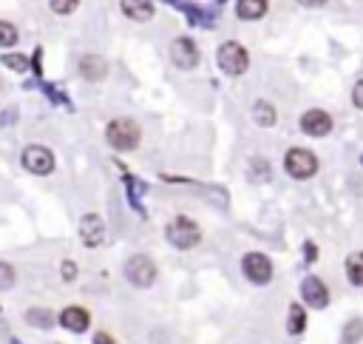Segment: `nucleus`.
<instances>
[{"label": "nucleus", "instance_id": "nucleus-29", "mask_svg": "<svg viewBox=\"0 0 363 344\" xmlns=\"http://www.w3.org/2000/svg\"><path fill=\"white\" fill-rule=\"evenodd\" d=\"M14 117H17V111H14V108H12V111H3V114H0V125L14 123Z\"/></svg>", "mask_w": 363, "mask_h": 344}, {"label": "nucleus", "instance_id": "nucleus-28", "mask_svg": "<svg viewBox=\"0 0 363 344\" xmlns=\"http://www.w3.org/2000/svg\"><path fill=\"white\" fill-rule=\"evenodd\" d=\"M352 100H355V105L363 111V80L355 85V91H352Z\"/></svg>", "mask_w": 363, "mask_h": 344}, {"label": "nucleus", "instance_id": "nucleus-22", "mask_svg": "<svg viewBox=\"0 0 363 344\" xmlns=\"http://www.w3.org/2000/svg\"><path fill=\"white\" fill-rule=\"evenodd\" d=\"M357 338H363V322H360V318H352V322L344 327L341 341H344V344H355Z\"/></svg>", "mask_w": 363, "mask_h": 344}, {"label": "nucleus", "instance_id": "nucleus-21", "mask_svg": "<svg viewBox=\"0 0 363 344\" xmlns=\"http://www.w3.org/2000/svg\"><path fill=\"white\" fill-rule=\"evenodd\" d=\"M26 322H32L37 327H52L54 325V316L48 313V310H43V307H34V310L26 313Z\"/></svg>", "mask_w": 363, "mask_h": 344}, {"label": "nucleus", "instance_id": "nucleus-11", "mask_svg": "<svg viewBox=\"0 0 363 344\" xmlns=\"http://www.w3.org/2000/svg\"><path fill=\"white\" fill-rule=\"evenodd\" d=\"M301 293H304V302H309L312 307H318V310L329 305V290H326V285L318 276H307L304 285H301Z\"/></svg>", "mask_w": 363, "mask_h": 344}, {"label": "nucleus", "instance_id": "nucleus-33", "mask_svg": "<svg viewBox=\"0 0 363 344\" xmlns=\"http://www.w3.org/2000/svg\"><path fill=\"white\" fill-rule=\"evenodd\" d=\"M12 344H20V341H17V338H12Z\"/></svg>", "mask_w": 363, "mask_h": 344}, {"label": "nucleus", "instance_id": "nucleus-17", "mask_svg": "<svg viewBox=\"0 0 363 344\" xmlns=\"http://www.w3.org/2000/svg\"><path fill=\"white\" fill-rule=\"evenodd\" d=\"M171 6H176V9H182V12H187V17L193 20V23H199V26H213V17L210 14H205V12H199L196 6H190V3H179V0H167Z\"/></svg>", "mask_w": 363, "mask_h": 344}, {"label": "nucleus", "instance_id": "nucleus-5", "mask_svg": "<svg viewBox=\"0 0 363 344\" xmlns=\"http://www.w3.org/2000/svg\"><path fill=\"white\" fill-rule=\"evenodd\" d=\"M125 279L136 287H151L154 279H156V265L148 259V256H131L125 262Z\"/></svg>", "mask_w": 363, "mask_h": 344}, {"label": "nucleus", "instance_id": "nucleus-20", "mask_svg": "<svg viewBox=\"0 0 363 344\" xmlns=\"http://www.w3.org/2000/svg\"><path fill=\"white\" fill-rule=\"evenodd\" d=\"M20 40L17 29L12 26L9 20H0V49H12V45Z\"/></svg>", "mask_w": 363, "mask_h": 344}, {"label": "nucleus", "instance_id": "nucleus-7", "mask_svg": "<svg viewBox=\"0 0 363 344\" xmlns=\"http://www.w3.org/2000/svg\"><path fill=\"white\" fill-rule=\"evenodd\" d=\"M241 267H245V276L253 285H267L270 276H273V262L264 254H247L245 262H241Z\"/></svg>", "mask_w": 363, "mask_h": 344}, {"label": "nucleus", "instance_id": "nucleus-30", "mask_svg": "<svg viewBox=\"0 0 363 344\" xmlns=\"http://www.w3.org/2000/svg\"><path fill=\"white\" fill-rule=\"evenodd\" d=\"M94 344H116V341H114L108 333H96V336H94Z\"/></svg>", "mask_w": 363, "mask_h": 344}, {"label": "nucleus", "instance_id": "nucleus-27", "mask_svg": "<svg viewBox=\"0 0 363 344\" xmlns=\"http://www.w3.org/2000/svg\"><path fill=\"white\" fill-rule=\"evenodd\" d=\"M74 276H77V265H74V262H63V279L71 282Z\"/></svg>", "mask_w": 363, "mask_h": 344}, {"label": "nucleus", "instance_id": "nucleus-1", "mask_svg": "<svg viewBox=\"0 0 363 344\" xmlns=\"http://www.w3.org/2000/svg\"><path fill=\"white\" fill-rule=\"evenodd\" d=\"M167 242L179 250H187V247H196L202 242V231L196 222H190L187 216H176L171 225H167Z\"/></svg>", "mask_w": 363, "mask_h": 344}, {"label": "nucleus", "instance_id": "nucleus-6", "mask_svg": "<svg viewBox=\"0 0 363 344\" xmlns=\"http://www.w3.org/2000/svg\"><path fill=\"white\" fill-rule=\"evenodd\" d=\"M23 165H26V171H32V174L45 176V174L54 171V154L43 145H29L23 151Z\"/></svg>", "mask_w": 363, "mask_h": 344}, {"label": "nucleus", "instance_id": "nucleus-16", "mask_svg": "<svg viewBox=\"0 0 363 344\" xmlns=\"http://www.w3.org/2000/svg\"><path fill=\"white\" fill-rule=\"evenodd\" d=\"M276 108H273V103H267V100H258L256 103V108H253V120L258 123V125H264V128H270V125H276Z\"/></svg>", "mask_w": 363, "mask_h": 344}, {"label": "nucleus", "instance_id": "nucleus-24", "mask_svg": "<svg viewBox=\"0 0 363 344\" xmlns=\"http://www.w3.org/2000/svg\"><path fill=\"white\" fill-rule=\"evenodd\" d=\"M270 176V165L264 163V159H253V165H250V179L253 182H264Z\"/></svg>", "mask_w": 363, "mask_h": 344}, {"label": "nucleus", "instance_id": "nucleus-25", "mask_svg": "<svg viewBox=\"0 0 363 344\" xmlns=\"http://www.w3.org/2000/svg\"><path fill=\"white\" fill-rule=\"evenodd\" d=\"M14 285V267L0 262V290H9Z\"/></svg>", "mask_w": 363, "mask_h": 344}, {"label": "nucleus", "instance_id": "nucleus-15", "mask_svg": "<svg viewBox=\"0 0 363 344\" xmlns=\"http://www.w3.org/2000/svg\"><path fill=\"white\" fill-rule=\"evenodd\" d=\"M236 14L241 20H258V17L267 14V0H238Z\"/></svg>", "mask_w": 363, "mask_h": 344}, {"label": "nucleus", "instance_id": "nucleus-26", "mask_svg": "<svg viewBox=\"0 0 363 344\" xmlns=\"http://www.w3.org/2000/svg\"><path fill=\"white\" fill-rule=\"evenodd\" d=\"M48 3H52V12H57V14H71L80 0H48Z\"/></svg>", "mask_w": 363, "mask_h": 344}, {"label": "nucleus", "instance_id": "nucleus-10", "mask_svg": "<svg viewBox=\"0 0 363 344\" xmlns=\"http://www.w3.org/2000/svg\"><path fill=\"white\" fill-rule=\"evenodd\" d=\"M80 239H83L85 247L103 245V239H105V225H103V219L96 216V214H85L80 219Z\"/></svg>", "mask_w": 363, "mask_h": 344}, {"label": "nucleus", "instance_id": "nucleus-18", "mask_svg": "<svg viewBox=\"0 0 363 344\" xmlns=\"http://www.w3.org/2000/svg\"><path fill=\"white\" fill-rule=\"evenodd\" d=\"M346 276L352 285H357V287L363 285V254H352L346 259Z\"/></svg>", "mask_w": 363, "mask_h": 344}, {"label": "nucleus", "instance_id": "nucleus-31", "mask_svg": "<svg viewBox=\"0 0 363 344\" xmlns=\"http://www.w3.org/2000/svg\"><path fill=\"white\" fill-rule=\"evenodd\" d=\"M298 3H301V6H309V9H315V6H324L326 0H298Z\"/></svg>", "mask_w": 363, "mask_h": 344}, {"label": "nucleus", "instance_id": "nucleus-14", "mask_svg": "<svg viewBox=\"0 0 363 344\" xmlns=\"http://www.w3.org/2000/svg\"><path fill=\"white\" fill-rule=\"evenodd\" d=\"M123 12H125V17L142 23V20L154 17V3L151 0H123Z\"/></svg>", "mask_w": 363, "mask_h": 344}, {"label": "nucleus", "instance_id": "nucleus-9", "mask_svg": "<svg viewBox=\"0 0 363 344\" xmlns=\"http://www.w3.org/2000/svg\"><path fill=\"white\" fill-rule=\"evenodd\" d=\"M301 128L309 136H326L332 131V117L326 111H321V108H309L301 117Z\"/></svg>", "mask_w": 363, "mask_h": 344}, {"label": "nucleus", "instance_id": "nucleus-23", "mask_svg": "<svg viewBox=\"0 0 363 344\" xmlns=\"http://www.w3.org/2000/svg\"><path fill=\"white\" fill-rule=\"evenodd\" d=\"M0 60H3V65H6V68H12V72H20V74L29 68V60L23 57V54H3Z\"/></svg>", "mask_w": 363, "mask_h": 344}, {"label": "nucleus", "instance_id": "nucleus-2", "mask_svg": "<svg viewBox=\"0 0 363 344\" xmlns=\"http://www.w3.org/2000/svg\"><path fill=\"white\" fill-rule=\"evenodd\" d=\"M247 65H250V57L245 52V45L241 43H222L219 45V68L225 74L230 77H238V74H245L247 72Z\"/></svg>", "mask_w": 363, "mask_h": 344}, {"label": "nucleus", "instance_id": "nucleus-8", "mask_svg": "<svg viewBox=\"0 0 363 344\" xmlns=\"http://www.w3.org/2000/svg\"><path fill=\"white\" fill-rule=\"evenodd\" d=\"M171 60L179 65V68H193L199 63V49L196 43H193L190 37H176L171 43Z\"/></svg>", "mask_w": 363, "mask_h": 344}, {"label": "nucleus", "instance_id": "nucleus-13", "mask_svg": "<svg viewBox=\"0 0 363 344\" xmlns=\"http://www.w3.org/2000/svg\"><path fill=\"white\" fill-rule=\"evenodd\" d=\"M80 74L85 80H103L108 74V63L100 54H85L80 57Z\"/></svg>", "mask_w": 363, "mask_h": 344}, {"label": "nucleus", "instance_id": "nucleus-32", "mask_svg": "<svg viewBox=\"0 0 363 344\" xmlns=\"http://www.w3.org/2000/svg\"><path fill=\"white\" fill-rule=\"evenodd\" d=\"M307 262H315V245H307Z\"/></svg>", "mask_w": 363, "mask_h": 344}, {"label": "nucleus", "instance_id": "nucleus-3", "mask_svg": "<svg viewBox=\"0 0 363 344\" xmlns=\"http://www.w3.org/2000/svg\"><path fill=\"white\" fill-rule=\"evenodd\" d=\"M105 136H108L111 148H116V151H134L139 145V128L131 120H114V123H108Z\"/></svg>", "mask_w": 363, "mask_h": 344}, {"label": "nucleus", "instance_id": "nucleus-12", "mask_svg": "<svg viewBox=\"0 0 363 344\" xmlns=\"http://www.w3.org/2000/svg\"><path fill=\"white\" fill-rule=\"evenodd\" d=\"M60 325H63L65 330H71V333H85L88 325H91V316H88V310H83V307H65V310L60 313Z\"/></svg>", "mask_w": 363, "mask_h": 344}, {"label": "nucleus", "instance_id": "nucleus-19", "mask_svg": "<svg viewBox=\"0 0 363 344\" xmlns=\"http://www.w3.org/2000/svg\"><path fill=\"white\" fill-rule=\"evenodd\" d=\"M289 333H304V327H307V313H304V307L301 305H293L289 307Z\"/></svg>", "mask_w": 363, "mask_h": 344}, {"label": "nucleus", "instance_id": "nucleus-4", "mask_svg": "<svg viewBox=\"0 0 363 344\" xmlns=\"http://www.w3.org/2000/svg\"><path fill=\"white\" fill-rule=\"evenodd\" d=\"M284 165H287L289 176L309 179V176H315V171H318V159H315V154L307 151V148H293V151H287Z\"/></svg>", "mask_w": 363, "mask_h": 344}]
</instances>
